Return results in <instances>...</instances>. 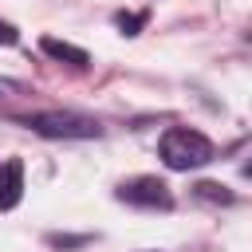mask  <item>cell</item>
Returning <instances> with one entry per match:
<instances>
[{
    "instance_id": "cell-1",
    "label": "cell",
    "mask_w": 252,
    "mask_h": 252,
    "mask_svg": "<svg viewBox=\"0 0 252 252\" xmlns=\"http://www.w3.org/2000/svg\"><path fill=\"white\" fill-rule=\"evenodd\" d=\"M158 154H161V161H165L169 169H177V173L201 169V165H209V161L217 158L213 142H209L201 130H189V126H169V130L161 134V142H158Z\"/></svg>"
},
{
    "instance_id": "cell-2",
    "label": "cell",
    "mask_w": 252,
    "mask_h": 252,
    "mask_svg": "<svg viewBox=\"0 0 252 252\" xmlns=\"http://www.w3.org/2000/svg\"><path fill=\"white\" fill-rule=\"evenodd\" d=\"M24 126H32L35 134L43 138H98L102 126L87 114H71V110H43V114H32L24 118Z\"/></svg>"
},
{
    "instance_id": "cell-3",
    "label": "cell",
    "mask_w": 252,
    "mask_h": 252,
    "mask_svg": "<svg viewBox=\"0 0 252 252\" xmlns=\"http://www.w3.org/2000/svg\"><path fill=\"white\" fill-rule=\"evenodd\" d=\"M114 197L118 201H126V205H134V209H173V193H169V185L161 181V177H150V173H142V177H126L118 189H114Z\"/></svg>"
},
{
    "instance_id": "cell-4",
    "label": "cell",
    "mask_w": 252,
    "mask_h": 252,
    "mask_svg": "<svg viewBox=\"0 0 252 252\" xmlns=\"http://www.w3.org/2000/svg\"><path fill=\"white\" fill-rule=\"evenodd\" d=\"M24 197V161L20 158H8L0 165V213L16 209Z\"/></svg>"
},
{
    "instance_id": "cell-5",
    "label": "cell",
    "mask_w": 252,
    "mask_h": 252,
    "mask_svg": "<svg viewBox=\"0 0 252 252\" xmlns=\"http://www.w3.org/2000/svg\"><path fill=\"white\" fill-rule=\"evenodd\" d=\"M39 47H43V55H51V59H59V63H71V67H87V63H91V55H87L83 47H75V43H67V39H55V35H43Z\"/></svg>"
},
{
    "instance_id": "cell-6",
    "label": "cell",
    "mask_w": 252,
    "mask_h": 252,
    "mask_svg": "<svg viewBox=\"0 0 252 252\" xmlns=\"http://www.w3.org/2000/svg\"><path fill=\"white\" fill-rule=\"evenodd\" d=\"M193 193L201 197V201H213V205H232L236 197H232V189L228 185H220V181H197L193 185Z\"/></svg>"
},
{
    "instance_id": "cell-7",
    "label": "cell",
    "mask_w": 252,
    "mask_h": 252,
    "mask_svg": "<svg viewBox=\"0 0 252 252\" xmlns=\"http://www.w3.org/2000/svg\"><path fill=\"white\" fill-rule=\"evenodd\" d=\"M146 24H150V12H118V16H114V28H118L122 35H138Z\"/></svg>"
},
{
    "instance_id": "cell-8",
    "label": "cell",
    "mask_w": 252,
    "mask_h": 252,
    "mask_svg": "<svg viewBox=\"0 0 252 252\" xmlns=\"http://www.w3.org/2000/svg\"><path fill=\"white\" fill-rule=\"evenodd\" d=\"M87 240H91V236H63V232H51V236H47L51 248H79V244H87Z\"/></svg>"
},
{
    "instance_id": "cell-9",
    "label": "cell",
    "mask_w": 252,
    "mask_h": 252,
    "mask_svg": "<svg viewBox=\"0 0 252 252\" xmlns=\"http://www.w3.org/2000/svg\"><path fill=\"white\" fill-rule=\"evenodd\" d=\"M16 39H20V32H16V28L8 24V20H0V43H4V47H12Z\"/></svg>"
}]
</instances>
